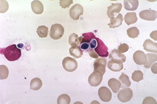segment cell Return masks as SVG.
I'll return each instance as SVG.
<instances>
[{"label": "cell", "instance_id": "obj_12", "mask_svg": "<svg viewBox=\"0 0 157 104\" xmlns=\"http://www.w3.org/2000/svg\"><path fill=\"white\" fill-rule=\"evenodd\" d=\"M122 5L121 3H112V5L108 7L107 15L109 18L111 19L114 17L116 14L119 13L121 11Z\"/></svg>", "mask_w": 157, "mask_h": 104}, {"label": "cell", "instance_id": "obj_27", "mask_svg": "<svg viewBox=\"0 0 157 104\" xmlns=\"http://www.w3.org/2000/svg\"><path fill=\"white\" fill-rule=\"evenodd\" d=\"M69 43L72 46H78L80 43L78 35L75 33L71 35L69 38Z\"/></svg>", "mask_w": 157, "mask_h": 104}, {"label": "cell", "instance_id": "obj_39", "mask_svg": "<svg viewBox=\"0 0 157 104\" xmlns=\"http://www.w3.org/2000/svg\"><path fill=\"white\" fill-rule=\"evenodd\" d=\"M157 63H155L153 64L152 66H151V70L153 73L154 74H157Z\"/></svg>", "mask_w": 157, "mask_h": 104}, {"label": "cell", "instance_id": "obj_35", "mask_svg": "<svg viewBox=\"0 0 157 104\" xmlns=\"http://www.w3.org/2000/svg\"><path fill=\"white\" fill-rule=\"evenodd\" d=\"M88 54H89V56L90 57H91L92 58L95 59H98L99 58V56L93 49L90 48L88 50Z\"/></svg>", "mask_w": 157, "mask_h": 104}, {"label": "cell", "instance_id": "obj_18", "mask_svg": "<svg viewBox=\"0 0 157 104\" xmlns=\"http://www.w3.org/2000/svg\"><path fill=\"white\" fill-rule=\"evenodd\" d=\"M108 85L115 93H117L121 87V82L115 78H111L109 80Z\"/></svg>", "mask_w": 157, "mask_h": 104}, {"label": "cell", "instance_id": "obj_7", "mask_svg": "<svg viewBox=\"0 0 157 104\" xmlns=\"http://www.w3.org/2000/svg\"><path fill=\"white\" fill-rule=\"evenodd\" d=\"M132 96V91L128 88L121 90L117 94L118 99L123 103L127 102L130 101Z\"/></svg>", "mask_w": 157, "mask_h": 104}, {"label": "cell", "instance_id": "obj_33", "mask_svg": "<svg viewBox=\"0 0 157 104\" xmlns=\"http://www.w3.org/2000/svg\"><path fill=\"white\" fill-rule=\"evenodd\" d=\"M129 47L127 44H121L118 47V50L121 53H124L128 50Z\"/></svg>", "mask_w": 157, "mask_h": 104}, {"label": "cell", "instance_id": "obj_4", "mask_svg": "<svg viewBox=\"0 0 157 104\" xmlns=\"http://www.w3.org/2000/svg\"><path fill=\"white\" fill-rule=\"evenodd\" d=\"M95 40L97 42V46L94 48V50L100 57L102 58H106L109 56L108 48L105 45L103 41L99 38H96Z\"/></svg>", "mask_w": 157, "mask_h": 104}, {"label": "cell", "instance_id": "obj_32", "mask_svg": "<svg viewBox=\"0 0 157 104\" xmlns=\"http://www.w3.org/2000/svg\"><path fill=\"white\" fill-rule=\"evenodd\" d=\"M73 3V1L72 0H60V5L62 9H66L67 8H69L70 6Z\"/></svg>", "mask_w": 157, "mask_h": 104}, {"label": "cell", "instance_id": "obj_36", "mask_svg": "<svg viewBox=\"0 0 157 104\" xmlns=\"http://www.w3.org/2000/svg\"><path fill=\"white\" fill-rule=\"evenodd\" d=\"M90 44L87 43H83L81 44L80 47L81 49L84 50H86L88 49L90 47Z\"/></svg>", "mask_w": 157, "mask_h": 104}, {"label": "cell", "instance_id": "obj_19", "mask_svg": "<svg viewBox=\"0 0 157 104\" xmlns=\"http://www.w3.org/2000/svg\"><path fill=\"white\" fill-rule=\"evenodd\" d=\"M82 36L79 37V42L80 44L83 43H89L91 42L93 39H95L97 38L93 33L88 32L83 33Z\"/></svg>", "mask_w": 157, "mask_h": 104}, {"label": "cell", "instance_id": "obj_13", "mask_svg": "<svg viewBox=\"0 0 157 104\" xmlns=\"http://www.w3.org/2000/svg\"><path fill=\"white\" fill-rule=\"evenodd\" d=\"M133 59L136 64L139 65H144L147 62V57L144 52L142 51H136L133 55Z\"/></svg>", "mask_w": 157, "mask_h": 104}, {"label": "cell", "instance_id": "obj_31", "mask_svg": "<svg viewBox=\"0 0 157 104\" xmlns=\"http://www.w3.org/2000/svg\"><path fill=\"white\" fill-rule=\"evenodd\" d=\"M9 74L8 69L6 66L5 65L0 66V75H1V80L6 79L8 76Z\"/></svg>", "mask_w": 157, "mask_h": 104}, {"label": "cell", "instance_id": "obj_1", "mask_svg": "<svg viewBox=\"0 0 157 104\" xmlns=\"http://www.w3.org/2000/svg\"><path fill=\"white\" fill-rule=\"evenodd\" d=\"M1 53L10 62L18 60L21 56V49L17 48L16 45H12L5 48L1 49Z\"/></svg>", "mask_w": 157, "mask_h": 104}, {"label": "cell", "instance_id": "obj_6", "mask_svg": "<svg viewBox=\"0 0 157 104\" xmlns=\"http://www.w3.org/2000/svg\"><path fill=\"white\" fill-rule=\"evenodd\" d=\"M109 57V59H111V60L115 63L123 64L126 61V56L117 49H114L112 51L110 52Z\"/></svg>", "mask_w": 157, "mask_h": 104}, {"label": "cell", "instance_id": "obj_37", "mask_svg": "<svg viewBox=\"0 0 157 104\" xmlns=\"http://www.w3.org/2000/svg\"><path fill=\"white\" fill-rule=\"evenodd\" d=\"M97 41H96L95 39H93V40H92L91 42H90V48L91 49H94L95 48L96 46H97Z\"/></svg>", "mask_w": 157, "mask_h": 104}, {"label": "cell", "instance_id": "obj_34", "mask_svg": "<svg viewBox=\"0 0 157 104\" xmlns=\"http://www.w3.org/2000/svg\"><path fill=\"white\" fill-rule=\"evenodd\" d=\"M143 104H157L156 100L151 97H147L143 100Z\"/></svg>", "mask_w": 157, "mask_h": 104}, {"label": "cell", "instance_id": "obj_9", "mask_svg": "<svg viewBox=\"0 0 157 104\" xmlns=\"http://www.w3.org/2000/svg\"><path fill=\"white\" fill-rule=\"evenodd\" d=\"M98 95L101 101L106 102L110 101L112 96L110 90L105 86L99 88L98 90Z\"/></svg>", "mask_w": 157, "mask_h": 104}, {"label": "cell", "instance_id": "obj_3", "mask_svg": "<svg viewBox=\"0 0 157 104\" xmlns=\"http://www.w3.org/2000/svg\"><path fill=\"white\" fill-rule=\"evenodd\" d=\"M62 65L64 69L69 72L75 71L78 66L77 62L75 59L70 57H67L63 59Z\"/></svg>", "mask_w": 157, "mask_h": 104}, {"label": "cell", "instance_id": "obj_11", "mask_svg": "<svg viewBox=\"0 0 157 104\" xmlns=\"http://www.w3.org/2000/svg\"><path fill=\"white\" fill-rule=\"evenodd\" d=\"M140 18L147 21H154L157 18V12L152 10H145L139 13Z\"/></svg>", "mask_w": 157, "mask_h": 104}, {"label": "cell", "instance_id": "obj_20", "mask_svg": "<svg viewBox=\"0 0 157 104\" xmlns=\"http://www.w3.org/2000/svg\"><path fill=\"white\" fill-rule=\"evenodd\" d=\"M125 22L129 25L136 23L137 21L136 14L135 13H127L124 17Z\"/></svg>", "mask_w": 157, "mask_h": 104}, {"label": "cell", "instance_id": "obj_17", "mask_svg": "<svg viewBox=\"0 0 157 104\" xmlns=\"http://www.w3.org/2000/svg\"><path fill=\"white\" fill-rule=\"evenodd\" d=\"M139 6V1L137 0H128L124 2V9L128 11L136 10Z\"/></svg>", "mask_w": 157, "mask_h": 104}, {"label": "cell", "instance_id": "obj_29", "mask_svg": "<svg viewBox=\"0 0 157 104\" xmlns=\"http://www.w3.org/2000/svg\"><path fill=\"white\" fill-rule=\"evenodd\" d=\"M70 102V98L66 94L61 95L59 96L57 99V103L58 104H69Z\"/></svg>", "mask_w": 157, "mask_h": 104}, {"label": "cell", "instance_id": "obj_5", "mask_svg": "<svg viewBox=\"0 0 157 104\" xmlns=\"http://www.w3.org/2000/svg\"><path fill=\"white\" fill-rule=\"evenodd\" d=\"M103 74L99 71H94L88 77V81L90 85L97 87L102 81Z\"/></svg>", "mask_w": 157, "mask_h": 104}, {"label": "cell", "instance_id": "obj_25", "mask_svg": "<svg viewBox=\"0 0 157 104\" xmlns=\"http://www.w3.org/2000/svg\"><path fill=\"white\" fill-rule=\"evenodd\" d=\"M119 79L121 82L122 88H126L129 87L131 85V82L129 80L128 76L125 74L124 73L121 74Z\"/></svg>", "mask_w": 157, "mask_h": 104}, {"label": "cell", "instance_id": "obj_28", "mask_svg": "<svg viewBox=\"0 0 157 104\" xmlns=\"http://www.w3.org/2000/svg\"><path fill=\"white\" fill-rule=\"evenodd\" d=\"M127 34L130 38H135L139 36V31L136 27H131L127 30Z\"/></svg>", "mask_w": 157, "mask_h": 104}, {"label": "cell", "instance_id": "obj_21", "mask_svg": "<svg viewBox=\"0 0 157 104\" xmlns=\"http://www.w3.org/2000/svg\"><path fill=\"white\" fill-rule=\"evenodd\" d=\"M70 54L75 59L81 58L83 56V52L78 46H72L69 49Z\"/></svg>", "mask_w": 157, "mask_h": 104}, {"label": "cell", "instance_id": "obj_16", "mask_svg": "<svg viewBox=\"0 0 157 104\" xmlns=\"http://www.w3.org/2000/svg\"><path fill=\"white\" fill-rule=\"evenodd\" d=\"M123 21V15L119 14L116 17H113L110 20V23L108 24L110 28H115L122 25Z\"/></svg>", "mask_w": 157, "mask_h": 104}, {"label": "cell", "instance_id": "obj_26", "mask_svg": "<svg viewBox=\"0 0 157 104\" xmlns=\"http://www.w3.org/2000/svg\"><path fill=\"white\" fill-rule=\"evenodd\" d=\"M36 32L40 38H46L48 34V27L44 25L39 26L37 29Z\"/></svg>", "mask_w": 157, "mask_h": 104}, {"label": "cell", "instance_id": "obj_22", "mask_svg": "<svg viewBox=\"0 0 157 104\" xmlns=\"http://www.w3.org/2000/svg\"><path fill=\"white\" fill-rule=\"evenodd\" d=\"M42 86V82L40 78H35L31 80L30 82V89L34 91H38Z\"/></svg>", "mask_w": 157, "mask_h": 104}, {"label": "cell", "instance_id": "obj_15", "mask_svg": "<svg viewBox=\"0 0 157 104\" xmlns=\"http://www.w3.org/2000/svg\"><path fill=\"white\" fill-rule=\"evenodd\" d=\"M31 9L35 14L40 15L44 11V6L42 3L39 1H34L31 4Z\"/></svg>", "mask_w": 157, "mask_h": 104}, {"label": "cell", "instance_id": "obj_30", "mask_svg": "<svg viewBox=\"0 0 157 104\" xmlns=\"http://www.w3.org/2000/svg\"><path fill=\"white\" fill-rule=\"evenodd\" d=\"M132 79L133 81L139 82L143 80V74L140 70H135L132 74Z\"/></svg>", "mask_w": 157, "mask_h": 104}, {"label": "cell", "instance_id": "obj_8", "mask_svg": "<svg viewBox=\"0 0 157 104\" xmlns=\"http://www.w3.org/2000/svg\"><path fill=\"white\" fill-rule=\"evenodd\" d=\"M83 9L81 5L76 4L72 6L70 10V15L74 20H78L80 16L83 15Z\"/></svg>", "mask_w": 157, "mask_h": 104}, {"label": "cell", "instance_id": "obj_10", "mask_svg": "<svg viewBox=\"0 0 157 104\" xmlns=\"http://www.w3.org/2000/svg\"><path fill=\"white\" fill-rule=\"evenodd\" d=\"M107 64L106 59L100 58L95 60L94 62V71H99L104 75L106 71V66Z\"/></svg>", "mask_w": 157, "mask_h": 104}, {"label": "cell", "instance_id": "obj_2", "mask_svg": "<svg viewBox=\"0 0 157 104\" xmlns=\"http://www.w3.org/2000/svg\"><path fill=\"white\" fill-rule=\"evenodd\" d=\"M64 29L63 27L60 24L56 23L51 27L50 35L52 39L54 40L60 39L63 36Z\"/></svg>", "mask_w": 157, "mask_h": 104}, {"label": "cell", "instance_id": "obj_14", "mask_svg": "<svg viewBox=\"0 0 157 104\" xmlns=\"http://www.w3.org/2000/svg\"><path fill=\"white\" fill-rule=\"evenodd\" d=\"M143 46L144 50L149 52L157 53V44L153 42L150 39H147L144 41Z\"/></svg>", "mask_w": 157, "mask_h": 104}, {"label": "cell", "instance_id": "obj_24", "mask_svg": "<svg viewBox=\"0 0 157 104\" xmlns=\"http://www.w3.org/2000/svg\"><path fill=\"white\" fill-rule=\"evenodd\" d=\"M147 57V63L144 65V66L146 68H149L151 65L157 61V55L152 53L146 54Z\"/></svg>", "mask_w": 157, "mask_h": 104}, {"label": "cell", "instance_id": "obj_23", "mask_svg": "<svg viewBox=\"0 0 157 104\" xmlns=\"http://www.w3.org/2000/svg\"><path fill=\"white\" fill-rule=\"evenodd\" d=\"M107 66L110 70L115 72L120 71L123 68V64L115 63L111 60L108 62Z\"/></svg>", "mask_w": 157, "mask_h": 104}, {"label": "cell", "instance_id": "obj_38", "mask_svg": "<svg viewBox=\"0 0 157 104\" xmlns=\"http://www.w3.org/2000/svg\"><path fill=\"white\" fill-rule=\"evenodd\" d=\"M157 31L155 30L153 31L152 33H151L150 35V37L153 40L155 41H157Z\"/></svg>", "mask_w": 157, "mask_h": 104}]
</instances>
